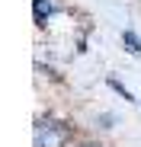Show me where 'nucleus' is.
<instances>
[{
  "instance_id": "obj_1",
  "label": "nucleus",
  "mask_w": 141,
  "mask_h": 147,
  "mask_svg": "<svg viewBox=\"0 0 141 147\" xmlns=\"http://www.w3.org/2000/svg\"><path fill=\"white\" fill-rule=\"evenodd\" d=\"M70 138H74V131H70V125L67 121H61V118H39L35 121V147H67L70 144Z\"/></svg>"
},
{
  "instance_id": "obj_2",
  "label": "nucleus",
  "mask_w": 141,
  "mask_h": 147,
  "mask_svg": "<svg viewBox=\"0 0 141 147\" xmlns=\"http://www.w3.org/2000/svg\"><path fill=\"white\" fill-rule=\"evenodd\" d=\"M122 42L132 48L135 55H141V42H138V35H135V32H122Z\"/></svg>"
},
{
  "instance_id": "obj_3",
  "label": "nucleus",
  "mask_w": 141,
  "mask_h": 147,
  "mask_svg": "<svg viewBox=\"0 0 141 147\" xmlns=\"http://www.w3.org/2000/svg\"><path fill=\"white\" fill-rule=\"evenodd\" d=\"M77 147H103V144H96V141H83V144H77Z\"/></svg>"
}]
</instances>
